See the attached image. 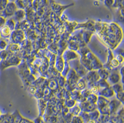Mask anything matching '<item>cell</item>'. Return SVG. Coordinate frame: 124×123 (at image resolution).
Wrapping results in <instances>:
<instances>
[{
    "label": "cell",
    "instance_id": "cell-3",
    "mask_svg": "<svg viewBox=\"0 0 124 123\" xmlns=\"http://www.w3.org/2000/svg\"><path fill=\"white\" fill-rule=\"evenodd\" d=\"M114 0H105V4L108 7H111L113 6Z\"/></svg>",
    "mask_w": 124,
    "mask_h": 123
},
{
    "label": "cell",
    "instance_id": "cell-1",
    "mask_svg": "<svg viewBox=\"0 0 124 123\" xmlns=\"http://www.w3.org/2000/svg\"><path fill=\"white\" fill-rule=\"evenodd\" d=\"M1 33L4 35L7 36L10 34V29L8 27H4L2 29Z\"/></svg>",
    "mask_w": 124,
    "mask_h": 123
},
{
    "label": "cell",
    "instance_id": "cell-2",
    "mask_svg": "<svg viewBox=\"0 0 124 123\" xmlns=\"http://www.w3.org/2000/svg\"><path fill=\"white\" fill-rule=\"evenodd\" d=\"M123 2V0H115L114 3H113V6L115 7H118L119 6H121V4Z\"/></svg>",
    "mask_w": 124,
    "mask_h": 123
}]
</instances>
